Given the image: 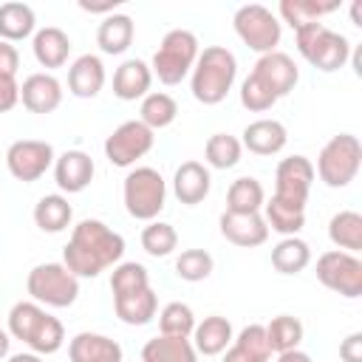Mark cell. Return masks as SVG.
I'll return each instance as SVG.
<instances>
[{
    "label": "cell",
    "instance_id": "cell-14",
    "mask_svg": "<svg viewBox=\"0 0 362 362\" xmlns=\"http://www.w3.org/2000/svg\"><path fill=\"white\" fill-rule=\"evenodd\" d=\"M252 76L260 79L280 99V96H288L294 90V85L300 79V68H297V62L288 54L269 51V54H260V59L252 68Z\"/></svg>",
    "mask_w": 362,
    "mask_h": 362
},
{
    "label": "cell",
    "instance_id": "cell-35",
    "mask_svg": "<svg viewBox=\"0 0 362 362\" xmlns=\"http://www.w3.org/2000/svg\"><path fill=\"white\" fill-rule=\"evenodd\" d=\"M178 116V105L170 93L164 90H150L144 99H141V107H139V122L147 124L153 133L161 130V127H170Z\"/></svg>",
    "mask_w": 362,
    "mask_h": 362
},
{
    "label": "cell",
    "instance_id": "cell-40",
    "mask_svg": "<svg viewBox=\"0 0 362 362\" xmlns=\"http://www.w3.org/2000/svg\"><path fill=\"white\" fill-rule=\"evenodd\" d=\"M178 246V232L173 223H164V221H150L144 229H141V249L150 255V257H167L173 255Z\"/></svg>",
    "mask_w": 362,
    "mask_h": 362
},
{
    "label": "cell",
    "instance_id": "cell-51",
    "mask_svg": "<svg viewBox=\"0 0 362 362\" xmlns=\"http://www.w3.org/2000/svg\"><path fill=\"white\" fill-rule=\"evenodd\" d=\"M351 20H354V25H362V3L359 0H354V6H351Z\"/></svg>",
    "mask_w": 362,
    "mask_h": 362
},
{
    "label": "cell",
    "instance_id": "cell-9",
    "mask_svg": "<svg viewBox=\"0 0 362 362\" xmlns=\"http://www.w3.org/2000/svg\"><path fill=\"white\" fill-rule=\"evenodd\" d=\"M232 25H235V34L243 40V45L252 48V51H257V54L277 51L280 37H283V23L263 3H246V6H240L235 11V17H232Z\"/></svg>",
    "mask_w": 362,
    "mask_h": 362
},
{
    "label": "cell",
    "instance_id": "cell-2",
    "mask_svg": "<svg viewBox=\"0 0 362 362\" xmlns=\"http://www.w3.org/2000/svg\"><path fill=\"white\" fill-rule=\"evenodd\" d=\"M14 339L25 342L34 354L40 356H48V354H57L65 342V328L62 322L48 314L40 303L34 300H20L8 308V328H6Z\"/></svg>",
    "mask_w": 362,
    "mask_h": 362
},
{
    "label": "cell",
    "instance_id": "cell-17",
    "mask_svg": "<svg viewBox=\"0 0 362 362\" xmlns=\"http://www.w3.org/2000/svg\"><path fill=\"white\" fill-rule=\"evenodd\" d=\"M221 235L240 249H255V246H263L269 240V226H266L260 212H249V215L223 212L221 215Z\"/></svg>",
    "mask_w": 362,
    "mask_h": 362
},
{
    "label": "cell",
    "instance_id": "cell-16",
    "mask_svg": "<svg viewBox=\"0 0 362 362\" xmlns=\"http://www.w3.org/2000/svg\"><path fill=\"white\" fill-rule=\"evenodd\" d=\"M93 173H96L93 158L85 150H65L59 158H54V181L68 195L88 189V184L93 181Z\"/></svg>",
    "mask_w": 362,
    "mask_h": 362
},
{
    "label": "cell",
    "instance_id": "cell-25",
    "mask_svg": "<svg viewBox=\"0 0 362 362\" xmlns=\"http://www.w3.org/2000/svg\"><path fill=\"white\" fill-rule=\"evenodd\" d=\"M235 339L232 334V322L221 314H209L204 317L201 322H195V331H192V348L204 356H218L229 348V342Z\"/></svg>",
    "mask_w": 362,
    "mask_h": 362
},
{
    "label": "cell",
    "instance_id": "cell-6",
    "mask_svg": "<svg viewBox=\"0 0 362 362\" xmlns=\"http://www.w3.org/2000/svg\"><path fill=\"white\" fill-rule=\"evenodd\" d=\"M198 54H201L198 37L192 31H187V28H173V31L164 34L161 45L156 48L150 71H153V76H158V82L178 85L181 79L189 76Z\"/></svg>",
    "mask_w": 362,
    "mask_h": 362
},
{
    "label": "cell",
    "instance_id": "cell-34",
    "mask_svg": "<svg viewBox=\"0 0 362 362\" xmlns=\"http://www.w3.org/2000/svg\"><path fill=\"white\" fill-rule=\"evenodd\" d=\"M337 8H339V0H325V3H320V0H280V6H277L283 23H288L294 31L300 25L320 23V17H325Z\"/></svg>",
    "mask_w": 362,
    "mask_h": 362
},
{
    "label": "cell",
    "instance_id": "cell-28",
    "mask_svg": "<svg viewBox=\"0 0 362 362\" xmlns=\"http://www.w3.org/2000/svg\"><path fill=\"white\" fill-rule=\"evenodd\" d=\"M141 362H198V351L189 337H153L141 348Z\"/></svg>",
    "mask_w": 362,
    "mask_h": 362
},
{
    "label": "cell",
    "instance_id": "cell-50",
    "mask_svg": "<svg viewBox=\"0 0 362 362\" xmlns=\"http://www.w3.org/2000/svg\"><path fill=\"white\" fill-rule=\"evenodd\" d=\"M8 362H42V356L34 354V351H25V354H14V356H8Z\"/></svg>",
    "mask_w": 362,
    "mask_h": 362
},
{
    "label": "cell",
    "instance_id": "cell-18",
    "mask_svg": "<svg viewBox=\"0 0 362 362\" xmlns=\"http://www.w3.org/2000/svg\"><path fill=\"white\" fill-rule=\"evenodd\" d=\"M68 356L71 362H124L122 345L96 331H79L68 342Z\"/></svg>",
    "mask_w": 362,
    "mask_h": 362
},
{
    "label": "cell",
    "instance_id": "cell-46",
    "mask_svg": "<svg viewBox=\"0 0 362 362\" xmlns=\"http://www.w3.org/2000/svg\"><path fill=\"white\" fill-rule=\"evenodd\" d=\"M17 102H20V85H17V79L0 76V113H8Z\"/></svg>",
    "mask_w": 362,
    "mask_h": 362
},
{
    "label": "cell",
    "instance_id": "cell-7",
    "mask_svg": "<svg viewBox=\"0 0 362 362\" xmlns=\"http://www.w3.org/2000/svg\"><path fill=\"white\" fill-rule=\"evenodd\" d=\"M124 209L136 221H156L167 201V184L156 167H133L122 184Z\"/></svg>",
    "mask_w": 362,
    "mask_h": 362
},
{
    "label": "cell",
    "instance_id": "cell-49",
    "mask_svg": "<svg viewBox=\"0 0 362 362\" xmlns=\"http://www.w3.org/2000/svg\"><path fill=\"white\" fill-rule=\"evenodd\" d=\"M8 348H11V334L6 328H0V359L8 356Z\"/></svg>",
    "mask_w": 362,
    "mask_h": 362
},
{
    "label": "cell",
    "instance_id": "cell-8",
    "mask_svg": "<svg viewBox=\"0 0 362 362\" xmlns=\"http://www.w3.org/2000/svg\"><path fill=\"white\" fill-rule=\"evenodd\" d=\"M25 291L40 305L68 308L79 297V277H74L62 263H40L28 272Z\"/></svg>",
    "mask_w": 362,
    "mask_h": 362
},
{
    "label": "cell",
    "instance_id": "cell-20",
    "mask_svg": "<svg viewBox=\"0 0 362 362\" xmlns=\"http://www.w3.org/2000/svg\"><path fill=\"white\" fill-rule=\"evenodd\" d=\"M105 65L96 54H82L68 65V90L79 99H93L105 88Z\"/></svg>",
    "mask_w": 362,
    "mask_h": 362
},
{
    "label": "cell",
    "instance_id": "cell-38",
    "mask_svg": "<svg viewBox=\"0 0 362 362\" xmlns=\"http://www.w3.org/2000/svg\"><path fill=\"white\" fill-rule=\"evenodd\" d=\"M243 156V144L240 139L229 136V133H212L206 139V147H204V161L215 170H229L240 161Z\"/></svg>",
    "mask_w": 362,
    "mask_h": 362
},
{
    "label": "cell",
    "instance_id": "cell-30",
    "mask_svg": "<svg viewBox=\"0 0 362 362\" xmlns=\"http://www.w3.org/2000/svg\"><path fill=\"white\" fill-rule=\"evenodd\" d=\"M263 221H266L269 232L291 238V235H297L305 226V206H294V204H286V201L272 195L263 204Z\"/></svg>",
    "mask_w": 362,
    "mask_h": 362
},
{
    "label": "cell",
    "instance_id": "cell-15",
    "mask_svg": "<svg viewBox=\"0 0 362 362\" xmlns=\"http://www.w3.org/2000/svg\"><path fill=\"white\" fill-rule=\"evenodd\" d=\"M20 102L31 113H54L62 105V85L48 71L28 74L20 85Z\"/></svg>",
    "mask_w": 362,
    "mask_h": 362
},
{
    "label": "cell",
    "instance_id": "cell-31",
    "mask_svg": "<svg viewBox=\"0 0 362 362\" xmlns=\"http://www.w3.org/2000/svg\"><path fill=\"white\" fill-rule=\"evenodd\" d=\"M266 204V189L257 178L252 175H240L229 184L226 189V212H238V215H249V212H260Z\"/></svg>",
    "mask_w": 362,
    "mask_h": 362
},
{
    "label": "cell",
    "instance_id": "cell-4",
    "mask_svg": "<svg viewBox=\"0 0 362 362\" xmlns=\"http://www.w3.org/2000/svg\"><path fill=\"white\" fill-rule=\"evenodd\" d=\"M294 40H297V51L300 57L314 65L317 71H339L348 59H351V51L354 45L348 42L345 34L339 31H331L325 23H308V25H300L294 31Z\"/></svg>",
    "mask_w": 362,
    "mask_h": 362
},
{
    "label": "cell",
    "instance_id": "cell-21",
    "mask_svg": "<svg viewBox=\"0 0 362 362\" xmlns=\"http://www.w3.org/2000/svg\"><path fill=\"white\" fill-rule=\"evenodd\" d=\"M286 141H288V130L277 119H257L246 124L240 139V144L255 156H274L286 147Z\"/></svg>",
    "mask_w": 362,
    "mask_h": 362
},
{
    "label": "cell",
    "instance_id": "cell-43",
    "mask_svg": "<svg viewBox=\"0 0 362 362\" xmlns=\"http://www.w3.org/2000/svg\"><path fill=\"white\" fill-rule=\"evenodd\" d=\"M274 102H277V96H274L260 79H255L252 74L240 82V105H243L246 110H252V113H266V110L274 107Z\"/></svg>",
    "mask_w": 362,
    "mask_h": 362
},
{
    "label": "cell",
    "instance_id": "cell-11",
    "mask_svg": "<svg viewBox=\"0 0 362 362\" xmlns=\"http://www.w3.org/2000/svg\"><path fill=\"white\" fill-rule=\"evenodd\" d=\"M156 144V133L141 124L139 119L122 122L107 139H105V158L113 167H133L139 158H144Z\"/></svg>",
    "mask_w": 362,
    "mask_h": 362
},
{
    "label": "cell",
    "instance_id": "cell-41",
    "mask_svg": "<svg viewBox=\"0 0 362 362\" xmlns=\"http://www.w3.org/2000/svg\"><path fill=\"white\" fill-rule=\"evenodd\" d=\"M158 331L164 337H192L195 331V314L187 303H167L158 311Z\"/></svg>",
    "mask_w": 362,
    "mask_h": 362
},
{
    "label": "cell",
    "instance_id": "cell-39",
    "mask_svg": "<svg viewBox=\"0 0 362 362\" xmlns=\"http://www.w3.org/2000/svg\"><path fill=\"white\" fill-rule=\"evenodd\" d=\"M141 288H150V274L141 263L136 260H122L113 266L110 272V291L113 297H122V294H133V291H141Z\"/></svg>",
    "mask_w": 362,
    "mask_h": 362
},
{
    "label": "cell",
    "instance_id": "cell-24",
    "mask_svg": "<svg viewBox=\"0 0 362 362\" xmlns=\"http://www.w3.org/2000/svg\"><path fill=\"white\" fill-rule=\"evenodd\" d=\"M269 359H272V348L266 342V328L260 322H252L240 328V334L229 342L221 362H269Z\"/></svg>",
    "mask_w": 362,
    "mask_h": 362
},
{
    "label": "cell",
    "instance_id": "cell-44",
    "mask_svg": "<svg viewBox=\"0 0 362 362\" xmlns=\"http://www.w3.org/2000/svg\"><path fill=\"white\" fill-rule=\"evenodd\" d=\"M17 68H20V54L11 42L0 40V76H8L14 79L17 76Z\"/></svg>",
    "mask_w": 362,
    "mask_h": 362
},
{
    "label": "cell",
    "instance_id": "cell-42",
    "mask_svg": "<svg viewBox=\"0 0 362 362\" xmlns=\"http://www.w3.org/2000/svg\"><path fill=\"white\" fill-rule=\"evenodd\" d=\"M212 255L206 249H184L178 257H175V274L187 283H201L212 274Z\"/></svg>",
    "mask_w": 362,
    "mask_h": 362
},
{
    "label": "cell",
    "instance_id": "cell-3",
    "mask_svg": "<svg viewBox=\"0 0 362 362\" xmlns=\"http://www.w3.org/2000/svg\"><path fill=\"white\" fill-rule=\"evenodd\" d=\"M238 79V59L223 45H206L192 71H189V90L201 105H218L229 96Z\"/></svg>",
    "mask_w": 362,
    "mask_h": 362
},
{
    "label": "cell",
    "instance_id": "cell-19",
    "mask_svg": "<svg viewBox=\"0 0 362 362\" xmlns=\"http://www.w3.org/2000/svg\"><path fill=\"white\" fill-rule=\"evenodd\" d=\"M153 85V71L144 59H124L116 71H113V96L122 102H136L144 99L150 93Z\"/></svg>",
    "mask_w": 362,
    "mask_h": 362
},
{
    "label": "cell",
    "instance_id": "cell-10",
    "mask_svg": "<svg viewBox=\"0 0 362 362\" xmlns=\"http://www.w3.org/2000/svg\"><path fill=\"white\" fill-rule=\"evenodd\" d=\"M317 280L325 288L348 300H356L362 294V260L351 252L328 249L317 257Z\"/></svg>",
    "mask_w": 362,
    "mask_h": 362
},
{
    "label": "cell",
    "instance_id": "cell-26",
    "mask_svg": "<svg viewBox=\"0 0 362 362\" xmlns=\"http://www.w3.org/2000/svg\"><path fill=\"white\" fill-rule=\"evenodd\" d=\"M133 37H136V23H133L130 14H116L113 11L96 28V45L102 48V54H110V57L124 54L130 48Z\"/></svg>",
    "mask_w": 362,
    "mask_h": 362
},
{
    "label": "cell",
    "instance_id": "cell-32",
    "mask_svg": "<svg viewBox=\"0 0 362 362\" xmlns=\"http://www.w3.org/2000/svg\"><path fill=\"white\" fill-rule=\"evenodd\" d=\"M71 218H74V206L68 204L65 195L54 192V195H42L34 206V223L42 229V232H65L71 226Z\"/></svg>",
    "mask_w": 362,
    "mask_h": 362
},
{
    "label": "cell",
    "instance_id": "cell-23",
    "mask_svg": "<svg viewBox=\"0 0 362 362\" xmlns=\"http://www.w3.org/2000/svg\"><path fill=\"white\" fill-rule=\"evenodd\" d=\"M209 187H212V175L201 161L178 164V170L173 175V192L181 204H187V206L201 204L209 195Z\"/></svg>",
    "mask_w": 362,
    "mask_h": 362
},
{
    "label": "cell",
    "instance_id": "cell-36",
    "mask_svg": "<svg viewBox=\"0 0 362 362\" xmlns=\"http://www.w3.org/2000/svg\"><path fill=\"white\" fill-rule=\"evenodd\" d=\"M311 263V246L291 235V238H283L274 249H272V266L280 272V274H300L305 266Z\"/></svg>",
    "mask_w": 362,
    "mask_h": 362
},
{
    "label": "cell",
    "instance_id": "cell-29",
    "mask_svg": "<svg viewBox=\"0 0 362 362\" xmlns=\"http://www.w3.org/2000/svg\"><path fill=\"white\" fill-rule=\"evenodd\" d=\"M113 311L124 325H147L158 311V297L153 288L113 297Z\"/></svg>",
    "mask_w": 362,
    "mask_h": 362
},
{
    "label": "cell",
    "instance_id": "cell-45",
    "mask_svg": "<svg viewBox=\"0 0 362 362\" xmlns=\"http://www.w3.org/2000/svg\"><path fill=\"white\" fill-rule=\"evenodd\" d=\"M339 359L342 362H362V331H354L339 342Z\"/></svg>",
    "mask_w": 362,
    "mask_h": 362
},
{
    "label": "cell",
    "instance_id": "cell-33",
    "mask_svg": "<svg viewBox=\"0 0 362 362\" xmlns=\"http://www.w3.org/2000/svg\"><path fill=\"white\" fill-rule=\"evenodd\" d=\"M328 238L337 249L356 255L362 249V215L356 209H339L328 221Z\"/></svg>",
    "mask_w": 362,
    "mask_h": 362
},
{
    "label": "cell",
    "instance_id": "cell-48",
    "mask_svg": "<svg viewBox=\"0 0 362 362\" xmlns=\"http://www.w3.org/2000/svg\"><path fill=\"white\" fill-rule=\"evenodd\" d=\"M277 362H311V356L305 351H286V354H277Z\"/></svg>",
    "mask_w": 362,
    "mask_h": 362
},
{
    "label": "cell",
    "instance_id": "cell-13",
    "mask_svg": "<svg viewBox=\"0 0 362 362\" xmlns=\"http://www.w3.org/2000/svg\"><path fill=\"white\" fill-rule=\"evenodd\" d=\"M314 164L305 156H288L277 164L274 170V198L294 204V206H305L311 184H314Z\"/></svg>",
    "mask_w": 362,
    "mask_h": 362
},
{
    "label": "cell",
    "instance_id": "cell-5",
    "mask_svg": "<svg viewBox=\"0 0 362 362\" xmlns=\"http://www.w3.org/2000/svg\"><path fill=\"white\" fill-rule=\"evenodd\" d=\"M362 167V144L354 133H339V136H331L320 156H317V167H314V175H320V181L331 189H342L348 187L356 173Z\"/></svg>",
    "mask_w": 362,
    "mask_h": 362
},
{
    "label": "cell",
    "instance_id": "cell-22",
    "mask_svg": "<svg viewBox=\"0 0 362 362\" xmlns=\"http://www.w3.org/2000/svg\"><path fill=\"white\" fill-rule=\"evenodd\" d=\"M31 51H34V59L42 68H48V71L62 68L71 57V37L57 25L37 28L34 37H31Z\"/></svg>",
    "mask_w": 362,
    "mask_h": 362
},
{
    "label": "cell",
    "instance_id": "cell-1",
    "mask_svg": "<svg viewBox=\"0 0 362 362\" xmlns=\"http://www.w3.org/2000/svg\"><path fill=\"white\" fill-rule=\"evenodd\" d=\"M124 238L96 218H85L74 226L68 246L62 249V266L74 277H96L105 269L122 263Z\"/></svg>",
    "mask_w": 362,
    "mask_h": 362
},
{
    "label": "cell",
    "instance_id": "cell-37",
    "mask_svg": "<svg viewBox=\"0 0 362 362\" xmlns=\"http://www.w3.org/2000/svg\"><path fill=\"white\" fill-rule=\"evenodd\" d=\"M266 328V342H269V348H272V354H286V351H297L300 348V342H303V322L297 320V317H291V314H277V317H272V322L269 325H263Z\"/></svg>",
    "mask_w": 362,
    "mask_h": 362
},
{
    "label": "cell",
    "instance_id": "cell-27",
    "mask_svg": "<svg viewBox=\"0 0 362 362\" xmlns=\"http://www.w3.org/2000/svg\"><path fill=\"white\" fill-rule=\"evenodd\" d=\"M34 31H37V17L28 3L20 0L0 3V40L14 45L25 37H34Z\"/></svg>",
    "mask_w": 362,
    "mask_h": 362
},
{
    "label": "cell",
    "instance_id": "cell-12",
    "mask_svg": "<svg viewBox=\"0 0 362 362\" xmlns=\"http://www.w3.org/2000/svg\"><path fill=\"white\" fill-rule=\"evenodd\" d=\"M54 158V147L42 139H20L6 150V167L23 184H34L37 178H42Z\"/></svg>",
    "mask_w": 362,
    "mask_h": 362
},
{
    "label": "cell",
    "instance_id": "cell-47",
    "mask_svg": "<svg viewBox=\"0 0 362 362\" xmlns=\"http://www.w3.org/2000/svg\"><path fill=\"white\" fill-rule=\"evenodd\" d=\"M119 3H122V0H107V3H88V0H79V8H82V11H90V14H102V11L113 14V8H116Z\"/></svg>",
    "mask_w": 362,
    "mask_h": 362
}]
</instances>
